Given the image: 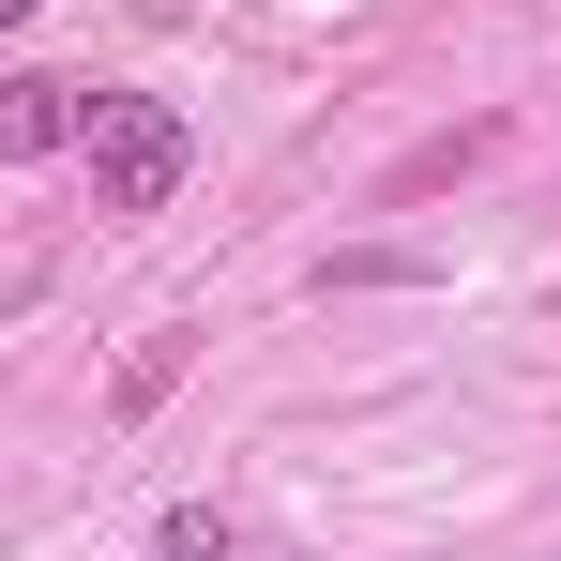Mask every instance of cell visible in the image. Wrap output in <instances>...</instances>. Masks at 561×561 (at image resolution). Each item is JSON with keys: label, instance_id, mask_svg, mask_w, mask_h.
<instances>
[{"label": "cell", "instance_id": "2", "mask_svg": "<svg viewBox=\"0 0 561 561\" xmlns=\"http://www.w3.org/2000/svg\"><path fill=\"white\" fill-rule=\"evenodd\" d=\"M92 137V77H0V168H46Z\"/></svg>", "mask_w": 561, "mask_h": 561}, {"label": "cell", "instance_id": "3", "mask_svg": "<svg viewBox=\"0 0 561 561\" xmlns=\"http://www.w3.org/2000/svg\"><path fill=\"white\" fill-rule=\"evenodd\" d=\"M152 547H168V561H228L243 531H228V501H168V531H152Z\"/></svg>", "mask_w": 561, "mask_h": 561}, {"label": "cell", "instance_id": "1", "mask_svg": "<svg viewBox=\"0 0 561 561\" xmlns=\"http://www.w3.org/2000/svg\"><path fill=\"white\" fill-rule=\"evenodd\" d=\"M92 213H168V197L197 183V122L168 92H92Z\"/></svg>", "mask_w": 561, "mask_h": 561}, {"label": "cell", "instance_id": "4", "mask_svg": "<svg viewBox=\"0 0 561 561\" xmlns=\"http://www.w3.org/2000/svg\"><path fill=\"white\" fill-rule=\"evenodd\" d=\"M15 31H31V0H0V46H15Z\"/></svg>", "mask_w": 561, "mask_h": 561}]
</instances>
